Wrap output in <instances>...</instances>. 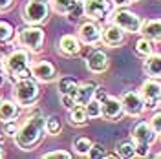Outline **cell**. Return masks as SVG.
Returning a JSON list of instances; mask_svg holds the SVG:
<instances>
[{
	"label": "cell",
	"instance_id": "1",
	"mask_svg": "<svg viewBox=\"0 0 161 159\" xmlns=\"http://www.w3.org/2000/svg\"><path fill=\"white\" fill-rule=\"evenodd\" d=\"M44 135H46V117L40 112H37V113H31L30 117H26L22 124H19V130L13 139L20 150L30 152L39 146Z\"/></svg>",
	"mask_w": 161,
	"mask_h": 159
},
{
	"label": "cell",
	"instance_id": "2",
	"mask_svg": "<svg viewBox=\"0 0 161 159\" xmlns=\"http://www.w3.org/2000/svg\"><path fill=\"white\" fill-rule=\"evenodd\" d=\"M31 55L28 50H15L4 59V73L11 79L19 80L31 77Z\"/></svg>",
	"mask_w": 161,
	"mask_h": 159
},
{
	"label": "cell",
	"instance_id": "3",
	"mask_svg": "<svg viewBox=\"0 0 161 159\" xmlns=\"http://www.w3.org/2000/svg\"><path fill=\"white\" fill-rule=\"evenodd\" d=\"M40 97L39 90V80H35L33 77H26V79L15 80L13 86V99L17 101L20 108H30L33 106Z\"/></svg>",
	"mask_w": 161,
	"mask_h": 159
},
{
	"label": "cell",
	"instance_id": "4",
	"mask_svg": "<svg viewBox=\"0 0 161 159\" xmlns=\"http://www.w3.org/2000/svg\"><path fill=\"white\" fill-rule=\"evenodd\" d=\"M44 39H46V35H44V30L40 26H31V24H28L26 28L19 30V33H17V42H19L24 50L30 51V53H39V51H42Z\"/></svg>",
	"mask_w": 161,
	"mask_h": 159
},
{
	"label": "cell",
	"instance_id": "5",
	"mask_svg": "<svg viewBox=\"0 0 161 159\" xmlns=\"http://www.w3.org/2000/svg\"><path fill=\"white\" fill-rule=\"evenodd\" d=\"M50 4L46 0H28L22 8V20L31 26H40L50 17Z\"/></svg>",
	"mask_w": 161,
	"mask_h": 159
},
{
	"label": "cell",
	"instance_id": "6",
	"mask_svg": "<svg viewBox=\"0 0 161 159\" xmlns=\"http://www.w3.org/2000/svg\"><path fill=\"white\" fill-rule=\"evenodd\" d=\"M112 22L115 26H119L123 31H126V33H139L141 26H143L139 17L134 11H128L126 8H117V11H114Z\"/></svg>",
	"mask_w": 161,
	"mask_h": 159
},
{
	"label": "cell",
	"instance_id": "7",
	"mask_svg": "<svg viewBox=\"0 0 161 159\" xmlns=\"http://www.w3.org/2000/svg\"><path fill=\"white\" fill-rule=\"evenodd\" d=\"M139 95L148 110H154L158 106H161V82L158 79H152V77L147 79L141 84Z\"/></svg>",
	"mask_w": 161,
	"mask_h": 159
},
{
	"label": "cell",
	"instance_id": "8",
	"mask_svg": "<svg viewBox=\"0 0 161 159\" xmlns=\"http://www.w3.org/2000/svg\"><path fill=\"white\" fill-rule=\"evenodd\" d=\"M101 37H103V28L97 20L88 19L86 22H82L79 26V31H77V39L80 40V44H86V46H93L101 42Z\"/></svg>",
	"mask_w": 161,
	"mask_h": 159
},
{
	"label": "cell",
	"instance_id": "9",
	"mask_svg": "<svg viewBox=\"0 0 161 159\" xmlns=\"http://www.w3.org/2000/svg\"><path fill=\"white\" fill-rule=\"evenodd\" d=\"M112 11V2L110 0H84L82 2V13L86 19L97 20L101 22L106 19Z\"/></svg>",
	"mask_w": 161,
	"mask_h": 159
},
{
	"label": "cell",
	"instance_id": "10",
	"mask_svg": "<svg viewBox=\"0 0 161 159\" xmlns=\"http://www.w3.org/2000/svg\"><path fill=\"white\" fill-rule=\"evenodd\" d=\"M50 8L57 15L70 17L73 22L77 20L79 15H84L82 13V2H79V0H50Z\"/></svg>",
	"mask_w": 161,
	"mask_h": 159
},
{
	"label": "cell",
	"instance_id": "11",
	"mask_svg": "<svg viewBox=\"0 0 161 159\" xmlns=\"http://www.w3.org/2000/svg\"><path fill=\"white\" fill-rule=\"evenodd\" d=\"M121 104H123V112L130 117H139L141 113L147 110L145 102L141 99V95L137 91H123L121 95Z\"/></svg>",
	"mask_w": 161,
	"mask_h": 159
},
{
	"label": "cell",
	"instance_id": "12",
	"mask_svg": "<svg viewBox=\"0 0 161 159\" xmlns=\"http://www.w3.org/2000/svg\"><path fill=\"white\" fill-rule=\"evenodd\" d=\"M31 77L39 82H53L57 79V68L50 60H37L30 66Z\"/></svg>",
	"mask_w": 161,
	"mask_h": 159
},
{
	"label": "cell",
	"instance_id": "13",
	"mask_svg": "<svg viewBox=\"0 0 161 159\" xmlns=\"http://www.w3.org/2000/svg\"><path fill=\"white\" fill-rule=\"evenodd\" d=\"M123 115H125V112H123L121 99L106 95L104 101L101 102V117H104L106 121H119Z\"/></svg>",
	"mask_w": 161,
	"mask_h": 159
},
{
	"label": "cell",
	"instance_id": "14",
	"mask_svg": "<svg viewBox=\"0 0 161 159\" xmlns=\"http://www.w3.org/2000/svg\"><path fill=\"white\" fill-rule=\"evenodd\" d=\"M159 135L154 132V128L150 126V123H145V121H141V123H137L136 126H134V130H132V139H134V143H143V145H150L158 139Z\"/></svg>",
	"mask_w": 161,
	"mask_h": 159
},
{
	"label": "cell",
	"instance_id": "15",
	"mask_svg": "<svg viewBox=\"0 0 161 159\" xmlns=\"http://www.w3.org/2000/svg\"><path fill=\"white\" fill-rule=\"evenodd\" d=\"M108 66H110L108 55H106L104 51H101V50L92 51L90 55H88V59H86V68H88V71L95 73V75L104 73V71L108 70Z\"/></svg>",
	"mask_w": 161,
	"mask_h": 159
},
{
	"label": "cell",
	"instance_id": "16",
	"mask_svg": "<svg viewBox=\"0 0 161 159\" xmlns=\"http://www.w3.org/2000/svg\"><path fill=\"white\" fill-rule=\"evenodd\" d=\"M57 50L64 57H75L80 51V40L73 35H62L57 42Z\"/></svg>",
	"mask_w": 161,
	"mask_h": 159
},
{
	"label": "cell",
	"instance_id": "17",
	"mask_svg": "<svg viewBox=\"0 0 161 159\" xmlns=\"http://www.w3.org/2000/svg\"><path fill=\"white\" fill-rule=\"evenodd\" d=\"M101 40H103L106 46L115 48V46H119V44L125 42V31L112 22L106 28H103V37H101Z\"/></svg>",
	"mask_w": 161,
	"mask_h": 159
},
{
	"label": "cell",
	"instance_id": "18",
	"mask_svg": "<svg viewBox=\"0 0 161 159\" xmlns=\"http://www.w3.org/2000/svg\"><path fill=\"white\" fill-rule=\"evenodd\" d=\"M20 113V106L17 101L13 99H0V123H8V121L17 119Z\"/></svg>",
	"mask_w": 161,
	"mask_h": 159
},
{
	"label": "cell",
	"instance_id": "19",
	"mask_svg": "<svg viewBox=\"0 0 161 159\" xmlns=\"http://www.w3.org/2000/svg\"><path fill=\"white\" fill-rule=\"evenodd\" d=\"M95 90H97V86H95L93 82H84V84H79V86H77V90H75V93H73V99H75V102H77V104L86 106V104L93 99Z\"/></svg>",
	"mask_w": 161,
	"mask_h": 159
},
{
	"label": "cell",
	"instance_id": "20",
	"mask_svg": "<svg viewBox=\"0 0 161 159\" xmlns=\"http://www.w3.org/2000/svg\"><path fill=\"white\" fill-rule=\"evenodd\" d=\"M143 70L152 79H161V53L154 51L152 55H148L143 62Z\"/></svg>",
	"mask_w": 161,
	"mask_h": 159
},
{
	"label": "cell",
	"instance_id": "21",
	"mask_svg": "<svg viewBox=\"0 0 161 159\" xmlns=\"http://www.w3.org/2000/svg\"><path fill=\"white\" fill-rule=\"evenodd\" d=\"M139 33L143 35V37L154 40V42H159L161 40V19H154V20L143 22Z\"/></svg>",
	"mask_w": 161,
	"mask_h": 159
},
{
	"label": "cell",
	"instance_id": "22",
	"mask_svg": "<svg viewBox=\"0 0 161 159\" xmlns=\"http://www.w3.org/2000/svg\"><path fill=\"white\" fill-rule=\"evenodd\" d=\"M88 121H90V117H88V113H86V106L75 104V106L70 110V123L73 126H84Z\"/></svg>",
	"mask_w": 161,
	"mask_h": 159
},
{
	"label": "cell",
	"instance_id": "23",
	"mask_svg": "<svg viewBox=\"0 0 161 159\" xmlns=\"http://www.w3.org/2000/svg\"><path fill=\"white\" fill-rule=\"evenodd\" d=\"M156 51V42L150 39H147V37H143L141 35V39L136 40V53L143 57V59H147L148 55H152Z\"/></svg>",
	"mask_w": 161,
	"mask_h": 159
},
{
	"label": "cell",
	"instance_id": "24",
	"mask_svg": "<svg viewBox=\"0 0 161 159\" xmlns=\"http://www.w3.org/2000/svg\"><path fill=\"white\" fill-rule=\"evenodd\" d=\"M77 86H79V82H77V79H73V77H60L59 82H57V90H59L60 95H64V93L73 95Z\"/></svg>",
	"mask_w": 161,
	"mask_h": 159
},
{
	"label": "cell",
	"instance_id": "25",
	"mask_svg": "<svg viewBox=\"0 0 161 159\" xmlns=\"http://www.w3.org/2000/svg\"><path fill=\"white\" fill-rule=\"evenodd\" d=\"M117 156L119 157H137L136 156V143L134 139H126V141H121L117 145Z\"/></svg>",
	"mask_w": 161,
	"mask_h": 159
},
{
	"label": "cell",
	"instance_id": "26",
	"mask_svg": "<svg viewBox=\"0 0 161 159\" xmlns=\"http://www.w3.org/2000/svg\"><path fill=\"white\" fill-rule=\"evenodd\" d=\"M92 139L88 137H77V139L73 141V150H75V154H79V156H88V152L92 148Z\"/></svg>",
	"mask_w": 161,
	"mask_h": 159
},
{
	"label": "cell",
	"instance_id": "27",
	"mask_svg": "<svg viewBox=\"0 0 161 159\" xmlns=\"http://www.w3.org/2000/svg\"><path fill=\"white\" fill-rule=\"evenodd\" d=\"M62 130V123L57 115H48L46 117V134L50 135H59Z\"/></svg>",
	"mask_w": 161,
	"mask_h": 159
},
{
	"label": "cell",
	"instance_id": "28",
	"mask_svg": "<svg viewBox=\"0 0 161 159\" xmlns=\"http://www.w3.org/2000/svg\"><path fill=\"white\" fill-rule=\"evenodd\" d=\"M13 26H11L9 22H4V20H0V44H4V42H9L11 37H13Z\"/></svg>",
	"mask_w": 161,
	"mask_h": 159
},
{
	"label": "cell",
	"instance_id": "29",
	"mask_svg": "<svg viewBox=\"0 0 161 159\" xmlns=\"http://www.w3.org/2000/svg\"><path fill=\"white\" fill-rule=\"evenodd\" d=\"M86 113H88L90 119H97V117H101V101L93 97V99L86 104Z\"/></svg>",
	"mask_w": 161,
	"mask_h": 159
},
{
	"label": "cell",
	"instance_id": "30",
	"mask_svg": "<svg viewBox=\"0 0 161 159\" xmlns=\"http://www.w3.org/2000/svg\"><path fill=\"white\" fill-rule=\"evenodd\" d=\"M42 157L44 159H70L71 154L68 150H53V152H46Z\"/></svg>",
	"mask_w": 161,
	"mask_h": 159
},
{
	"label": "cell",
	"instance_id": "31",
	"mask_svg": "<svg viewBox=\"0 0 161 159\" xmlns=\"http://www.w3.org/2000/svg\"><path fill=\"white\" fill-rule=\"evenodd\" d=\"M17 130H19V123H17L15 119L4 123V135H8V137H15Z\"/></svg>",
	"mask_w": 161,
	"mask_h": 159
},
{
	"label": "cell",
	"instance_id": "32",
	"mask_svg": "<svg viewBox=\"0 0 161 159\" xmlns=\"http://www.w3.org/2000/svg\"><path fill=\"white\" fill-rule=\"evenodd\" d=\"M150 126L154 128V132L158 134V135H161V112H156L154 115L150 117Z\"/></svg>",
	"mask_w": 161,
	"mask_h": 159
},
{
	"label": "cell",
	"instance_id": "33",
	"mask_svg": "<svg viewBox=\"0 0 161 159\" xmlns=\"http://www.w3.org/2000/svg\"><path fill=\"white\" fill-rule=\"evenodd\" d=\"M106 154H104V148H103V145H92V148H90V152H88V157H92V159H97V157H104Z\"/></svg>",
	"mask_w": 161,
	"mask_h": 159
},
{
	"label": "cell",
	"instance_id": "34",
	"mask_svg": "<svg viewBox=\"0 0 161 159\" xmlns=\"http://www.w3.org/2000/svg\"><path fill=\"white\" fill-rule=\"evenodd\" d=\"M60 104L64 106L66 110H71L77 102H75V99H73V95H70V93H64V95H60Z\"/></svg>",
	"mask_w": 161,
	"mask_h": 159
},
{
	"label": "cell",
	"instance_id": "35",
	"mask_svg": "<svg viewBox=\"0 0 161 159\" xmlns=\"http://www.w3.org/2000/svg\"><path fill=\"white\" fill-rule=\"evenodd\" d=\"M112 6H115V8H126V6H130L134 4L136 0H110Z\"/></svg>",
	"mask_w": 161,
	"mask_h": 159
},
{
	"label": "cell",
	"instance_id": "36",
	"mask_svg": "<svg viewBox=\"0 0 161 159\" xmlns=\"http://www.w3.org/2000/svg\"><path fill=\"white\" fill-rule=\"evenodd\" d=\"M13 2H15V0H0V13L11 9V8H13Z\"/></svg>",
	"mask_w": 161,
	"mask_h": 159
},
{
	"label": "cell",
	"instance_id": "37",
	"mask_svg": "<svg viewBox=\"0 0 161 159\" xmlns=\"http://www.w3.org/2000/svg\"><path fill=\"white\" fill-rule=\"evenodd\" d=\"M6 157V150H4V146H2V143H0V159Z\"/></svg>",
	"mask_w": 161,
	"mask_h": 159
},
{
	"label": "cell",
	"instance_id": "38",
	"mask_svg": "<svg viewBox=\"0 0 161 159\" xmlns=\"http://www.w3.org/2000/svg\"><path fill=\"white\" fill-rule=\"evenodd\" d=\"M4 70V57H2V55H0V71Z\"/></svg>",
	"mask_w": 161,
	"mask_h": 159
},
{
	"label": "cell",
	"instance_id": "39",
	"mask_svg": "<svg viewBox=\"0 0 161 159\" xmlns=\"http://www.w3.org/2000/svg\"><path fill=\"white\" fill-rule=\"evenodd\" d=\"M4 137H6V135H4V132H2V134H0V143L4 141Z\"/></svg>",
	"mask_w": 161,
	"mask_h": 159
},
{
	"label": "cell",
	"instance_id": "40",
	"mask_svg": "<svg viewBox=\"0 0 161 159\" xmlns=\"http://www.w3.org/2000/svg\"><path fill=\"white\" fill-rule=\"evenodd\" d=\"M156 157H158V159H161V152H158V154H156Z\"/></svg>",
	"mask_w": 161,
	"mask_h": 159
},
{
	"label": "cell",
	"instance_id": "41",
	"mask_svg": "<svg viewBox=\"0 0 161 159\" xmlns=\"http://www.w3.org/2000/svg\"><path fill=\"white\" fill-rule=\"evenodd\" d=\"M79 2H84V0H79Z\"/></svg>",
	"mask_w": 161,
	"mask_h": 159
}]
</instances>
